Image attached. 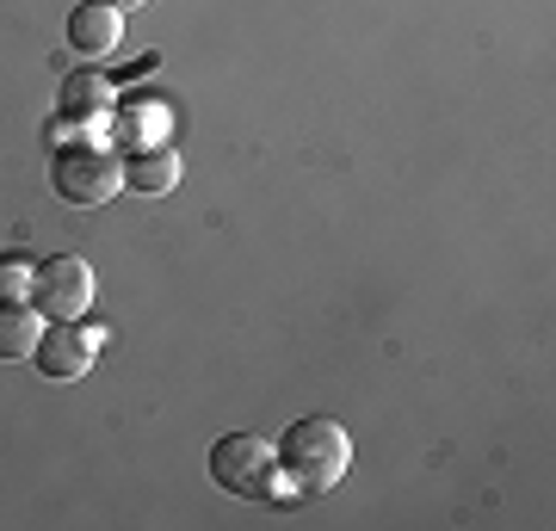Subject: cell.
<instances>
[{"mask_svg": "<svg viewBox=\"0 0 556 531\" xmlns=\"http://www.w3.org/2000/svg\"><path fill=\"white\" fill-rule=\"evenodd\" d=\"M278 476L291 482V494L298 501H309V494H328L346 482V464H353V439H346V427L340 420H291V433L278 439Z\"/></svg>", "mask_w": 556, "mask_h": 531, "instance_id": "1", "label": "cell"}, {"mask_svg": "<svg viewBox=\"0 0 556 531\" xmlns=\"http://www.w3.org/2000/svg\"><path fill=\"white\" fill-rule=\"evenodd\" d=\"M50 186H56L62 204H105V198H118L124 186V161L118 149H105L93 137H62L56 155H50Z\"/></svg>", "mask_w": 556, "mask_h": 531, "instance_id": "2", "label": "cell"}, {"mask_svg": "<svg viewBox=\"0 0 556 531\" xmlns=\"http://www.w3.org/2000/svg\"><path fill=\"white\" fill-rule=\"evenodd\" d=\"M211 476H217V489L223 494H273L278 482V457L266 439L254 433H223L217 445H211Z\"/></svg>", "mask_w": 556, "mask_h": 531, "instance_id": "3", "label": "cell"}, {"mask_svg": "<svg viewBox=\"0 0 556 531\" xmlns=\"http://www.w3.org/2000/svg\"><path fill=\"white\" fill-rule=\"evenodd\" d=\"M31 303L43 321H80L93 309V266L80 254H50L31 278Z\"/></svg>", "mask_w": 556, "mask_h": 531, "instance_id": "4", "label": "cell"}, {"mask_svg": "<svg viewBox=\"0 0 556 531\" xmlns=\"http://www.w3.org/2000/svg\"><path fill=\"white\" fill-rule=\"evenodd\" d=\"M93 358H100V334L93 328H80V321H50L38 340V353H31V365H38L43 377H56V383H75V377L93 371Z\"/></svg>", "mask_w": 556, "mask_h": 531, "instance_id": "5", "label": "cell"}, {"mask_svg": "<svg viewBox=\"0 0 556 531\" xmlns=\"http://www.w3.org/2000/svg\"><path fill=\"white\" fill-rule=\"evenodd\" d=\"M62 124H105L118 112V93H112V80L100 75V62L93 68H75V75H62Z\"/></svg>", "mask_w": 556, "mask_h": 531, "instance_id": "6", "label": "cell"}, {"mask_svg": "<svg viewBox=\"0 0 556 531\" xmlns=\"http://www.w3.org/2000/svg\"><path fill=\"white\" fill-rule=\"evenodd\" d=\"M68 43H75L87 62H105L124 43V13L105 7V0H80L75 13H68Z\"/></svg>", "mask_w": 556, "mask_h": 531, "instance_id": "7", "label": "cell"}, {"mask_svg": "<svg viewBox=\"0 0 556 531\" xmlns=\"http://www.w3.org/2000/svg\"><path fill=\"white\" fill-rule=\"evenodd\" d=\"M124 186H130L137 198H167L179 186V155L167 149V142L130 149V161H124Z\"/></svg>", "mask_w": 556, "mask_h": 531, "instance_id": "8", "label": "cell"}, {"mask_svg": "<svg viewBox=\"0 0 556 531\" xmlns=\"http://www.w3.org/2000/svg\"><path fill=\"white\" fill-rule=\"evenodd\" d=\"M43 340L38 303H0V358H31Z\"/></svg>", "mask_w": 556, "mask_h": 531, "instance_id": "9", "label": "cell"}, {"mask_svg": "<svg viewBox=\"0 0 556 531\" xmlns=\"http://www.w3.org/2000/svg\"><path fill=\"white\" fill-rule=\"evenodd\" d=\"M31 278H38V266L20 254L0 260V303H31Z\"/></svg>", "mask_w": 556, "mask_h": 531, "instance_id": "10", "label": "cell"}, {"mask_svg": "<svg viewBox=\"0 0 556 531\" xmlns=\"http://www.w3.org/2000/svg\"><path fill=\"white\" fill-rule=\"evenodd\" d=\"M105 7H118V13H130V7H149V0H105Z\"/></svg>", "mask_w": 556, "mask_h": 531, "instance_id": "11", "label": "cell"}]
</instances>
